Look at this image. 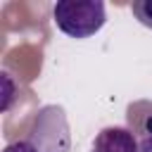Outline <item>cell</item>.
I'll return each instance as SVG.
<instances>
[{
    "label": "cell",
    "instance_id": "6",
    "mask_svg": "<svg viewBox=\"0 0 152 152\" xmlns=\"http://www.w3.org/2000/svg\"><path fill=\"white\" fill-rule=\"evenodd\" d=\"M138 152H152V138H145V140H140V147H138Z\"/></svg>",
    "mask_w": 152,
    "mask_h": 152
},
{
    "label": "cell",
    "instance_id": "2",
    "mask_svg": "<svg viewBox=\"0 0 152 152\" xmlns=\"http://www.w3.org/2000/svg\"><path fill=\"white\" fill-rule=\"evenodd\" d=\"M40 152H69L71 150V133L69 121L62 107L45 104L36 112L33 126L26 135Z\"/></svg>",
    "mask_w": 152,
    "mask_h": 152
},
{
    "label": "cell",
    "instance_id": "1",
    "mask_svg": "<svg viewBox=\"0 0 152 152\" xmlns=\"http://www.w3.org/2000/svg\"><path fill=\"white\" fill-rule=\"evenodd\" d=\"M52 19L64 36L83 40L104 26L107 12L100 0H59L52 7Z\"/></svg>",
    "mask_w": 152,
    "mask_h": 152
},
{
    "label": "cell",
    "instance_id": "3",
    "mask_svg": "<svg viewBox=\"0 0 152 152\" xmlns=\"http://www.w3.org/2000/svg\"><path fill=\"white\" fill-rule=\"evenodd\" d=\"M138 147H140V140L131 128L107 126L95 135L90 152H138Z\"/></svg>",
    "mask_w": 152,
    "mask_h": 152
},
{
    "label": "cell",
    "instance_id": "4",
    "mask_svg": "<svg viewBox=\"0 0 152 152\" xmlns=\"http://www.w3.org/2000/svg\"><path fill=\"white\" fill-rule=\"evenodd\" d=\"M131 12L142 26L152 28V0H133L131 2Z\"/></svg>",
    "mask_w": 152,
    "mask_h": 152
},
{
    "label": "cell",
    "instance_id": "5",
    "mask_svg": "<svg viewBox=\"0 0 152 152\" xmlns=\"http://www.w3.org/2000/svg\"><path fill=\"white\" fill-rule=\"evenodd\" d=\"M2 152H40L28 138H21V140H14V142H10V145H5V150Z\"/></svg>",
    "mask_w": 152,
    "mask_h": 152
}]
</instances>
